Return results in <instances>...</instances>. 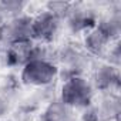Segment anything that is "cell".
I'll return each mask as SVG.
<instances>
[{"label": "cell", "mask_w": 121, "mask_h": 121, "mask_svg": "<svg viewBox=\"0 0 121 121\" xmlns=\"http://www.w3.org/2000/svg\"><path fill=\"white\" fill-rule=\"evenodd\" d=\"M34 44L31 40H27V41H17V43H12L9 44V48H7V63L12 64V66H16V64H26L29 60L33 58L34 56Z\"/></svg>", "instance_id": "obj_5"}, {"label": "cell", "mask_w": 121, "mask_h": 121, "mask_svg": "<svg viewBox=\"0 0 121 121\" xmlns=\"http://www.w3.org/2000/svg\"><path fill=\"white\" fill-rule=\"evenodd\" d=\"M71 13L73 16L70 19V26L73 27V30H83L93 26L94 20L93 17H88L87 13H83V12H71Z\"/></svg>", "instance_id": "obj_9"}, {"label": "cell", "mask_w": 121, "mask_h": 121, "mask_svg": "<svg viewBox=\"0 0 121 121\" xmlns=\"http://www.w3.org/2000/svg\"><path fill=\"white\" fill-rule=\"evenodd\" d=\"M57 76V67L46 58H33L22 69V81L27 86H47Z\"/></svg>", "instance_id": "obj_2"}, {"label": "cell", "mask_w": 121, "mask_h": 121, "mask_svg": "<svg viewBox=\"0 0 121 121\" xmlns=\"http://www.w3.org/2000/svg\"><path fill=\"white\" fill-rule=\"evenodd\" d=\"M118 83V71L111 66H101L94 73V86L97 90L105 91Z\"/></svg>", "instance_id": "obj_7"}, {"label": "cell", "mask_w": 121, "mask_h": 121, "mask_svg": "<svg viewBox=\"0 0 121 121\" xmlns=\"http://www.w3.org/2000/svg\"><path fill=\"white\" fill-rule=\"evenodd\" d=\"M47 7H48L47 12L56 14L58 19H61L64 14H67L69 12H71V10H70L71 4H70V3H64V2H50V3L47 4Z\"/></svg>", "instance_id": "obj_10"}, {"label": "cell", "mask_w": 121, "mask_h": 121, "mask_svg": "<svg viewBox=\"0 0 121 121\" xmlns=\"http://www.w3.org/2000/svg\"><path fill=\"white\" fill-rule=\"evenodd\" d=\"M3 40L9 44L31 40V17H16L3 24Z\"/></svg>", "instance_id": "obj_4"}, {"label": "cell", "mask_w": 121, "mask_h": 121, "mask_svg": "<svg viewBox=\"0 0 121 121\" xmlns=\"http://www.w3.org/2000/svg\"><path fill=\"white\" fill-rule=\"evenodd\" d=\"M58 26H60V19L56 14L46 10L37 14L34 19H31V39L48 43L56 37Z\"/></svg>", "instance_id": "obj_3"}, {"label": "cell", "mask_w": 121, "mask_h": 121, "mask_svg": "<svg viewBox=\"0 0 121 121\" xmlns=\"http://www.w3.org/2000/svg\"><path fill=\"white\" fill-rule=\"evenodd\" d=\"M43 120L44 121H73L71 108L63 104L61 101H54L44 111Z\"/></svg>", "instance_id": "obj_8"}, {"label": "cell", "mask_w": 121, "mask_h": 121, "mask_svg": "<svg viewBox=\"0 0 121 121\" xmlns=\"http://www.w3.org/2000/svg\"><path fill=\"white\" fill-rule=\"evenodd\" d=\"M3 40V24H0V41Z\"/></svg>", "instance_id": "obj_11"}, {"label": "cell", "mask_w": 121, "mask_h": 121, "mask_svg": "<svg viewBox=\"0 0 121 121\" xmlns=\"http://www.w3.org/2000/svg\"><path fill=\"white\" fill-rule=\"evenodd\" d=\"M110 41H111V36L101 26H97L87 34V37H86V47H87V50L91 54L101 56L107 50Z\"/></svg>", "instance_id": "obj_6"}, {"label": "cell", "mask_w": 121, "mask_h": 121, "mask_svg": "<svg viewBox=\"0 0 121 121\" xmlns=\"http://www.w3.org/2000/svg\"><path fill=\"white\" fill-rule=\"evenodd\" d=\"M91 100H93V87L86 78L80 76H73L63 84L60 101L67 107L84 108L91 104Z\"/></svg>", "instance_id": "obj_1"}]
</instances>
